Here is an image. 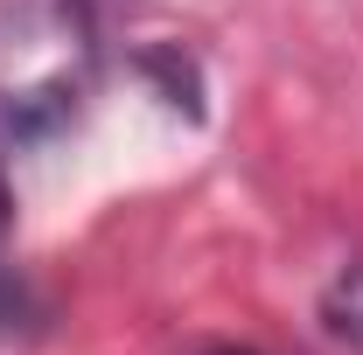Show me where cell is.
<instances>
[{
  "mask_svg": "<svg viewBox=\"0 0 363 355\" xmlns=\"http://www.w3.org/2000/svg\"><path fill=\"white\" fill-rule=\"evenodd\" d=\"M7 216H14V188H7V168H0V237H7Z\"/></svg>",
  "mask_w": 363,
  "mask_h": 355,
  "instance_id": "obj_2",
  "label": "cell"
},
{
  "mask_svg": "<svg viewBox=\"0 0 363 355\" xmlns=\"http://www.w3.org/2000/svg\"><path fill=\"white\" fill-rule=\"evenodd\" d=\"M203 355H252V349H203Z\"/></svg>",
  "mask_w": 363,
  "mask_h": 355,
  "instance_id": "obj_3",
  "label": "cell"
},
{
  "mask_svg": "<svg viewBox=\"0 0 363 355\" xmlns=\"http://www.w3.org/2000/svg\"><path fill=\"white\" fill-rule=\"evenodd\" d=\"M321 327L350 355H363V258H350V265L321 286Z\"/></svg>",
  "mask_w": 363,
  "mask_h": 355,
  "instance_id": "obj_1",
  "label": "cell"
},
{
  "mask_svg": "<svg viewBox=\"0 0 363 355\" xmlns=\"http://www.w3.org/2000/svg\"><path fill=\"white\" fill-rule=\"evenodd\" d=\"M0 320H7V313H0Z\"/></svg>",
  "mask_w": 363,
  "mask_h": 355,
  "instance_id": "obj_4",
  "label": "cell"
}]
</instances>
